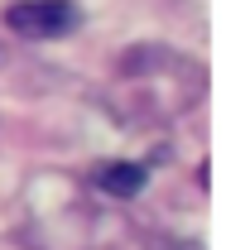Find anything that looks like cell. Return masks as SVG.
I'll return each mask as SVG.
<instances>
[{"mask_svg":"<svg viewBox=\"0 0 250 250\" xmlns=\"http://www.w3.org/2000/svg\"><path fill=\"white\" fill-rule=\"evenodd\" d=\"M77 24H82V10L72 0H15L5 10V29L20 34V39H34V43L62 39V34H72Z\"/></svg>","mask_w":250,"mask_h":250,"instance_id":"cell-1","label":"cell"},{"mask_svg":"<svg viewBox=\"0 0 250 250\" xmlns=\"http://www.w3.org/2000/svg\"><path fill=\"white\" fill-rule=\"evenodd\" d=\"M96 192H106V197H140L145 192V183H149V168L145 164H130V159H111V164H96L92 173Z\"/></svg>","mask_w":250,"mask_h":250,"instance_id":"cell-2","label":"cell"},{"mask_svg":"<svg viewBox=\"0 0 250 250\" xmlns=\"http://www.w3.org/2000/svg\"><path fill=\"white\" fill-rule=\"evenodd\" d=\"M154 250H202V246H192V241H154Z\"/></svg>","mask_w":250,"mask_h":250,"instance_id":"cell-3","label":"cell"}]
</instances>
